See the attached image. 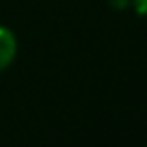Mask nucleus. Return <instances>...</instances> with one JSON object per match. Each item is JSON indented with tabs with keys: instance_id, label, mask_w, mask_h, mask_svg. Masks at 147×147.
<instances>
[{
	"instance_id": "obj_1",
	"label": "nucleus",
	"mask_w": 147,
	"mask_h": 147,
	"mask_svg": "<svg viewBox=\"0 0 147 147\" xmlns=\"http://www.w3.org/2000/svg\"><path fill=\"white\" fill-rule=\"evenodd\" d=\"M17 37L7 26L0 24V73L7 69L13 63L15 56H17Z\"/></svg>"
},
{
	"instance_id": "obj_2",
	"label": "nucleus",
	"mask_w": 147,
	"mask_h": 147,
	"mask_svg": "<svg viewBox=\"0 0 147 147\" xmlns=\"http://www.w3.org/2000/svg\"><path fill=\"white\" fill-rule=\"evenodd\" d=\"M130 4L140 17H147V0H130Z\"/></svg>"
},
{
	"instance_id": "obj_3",
	"label": "nucleus",
	"mask_w": 147,
	"mask_h": 147,
	"mask_svg": "<svg viewBox=\"0 0 147 147\" xmlns=\"http://www.w3.org/2000/svg\"><path fill=\"white\" fill-rule=\"evenodd\" d=\"M129 4H130V0H112V6H114L115 9H125Z\"/></svg>"
}]
</instances>
